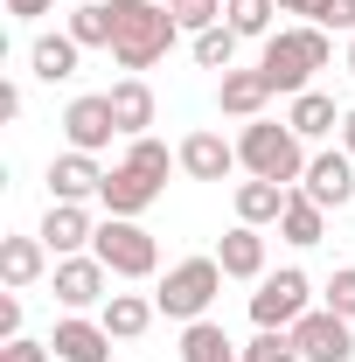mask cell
Wrapping results in <instances>:
<instances>
[{
  "instance_id": "obj_1",
  "label": "cell",
  "mask_w": 355,
  "mask_h": 362,
  "mask_svg": "<svg viewBox=\"0 0 355 362\" xmlns=\"http://www.w3.org/2000/svg\"><path fill=\"white\" fill-rule=\"evenodd\" d=\"M181 21L168 0H112V63L139 77V70H153L168 49H175Z\"/></svg>"
},
{
  "instance_id": "obj_2",
  "label": "cell",
  "mask_w": 355,
  "mask_h": 362,
  "mask_svg": "<svg viewBox=\"0 0 355 362\" xmlns=\"http://www.w3.org/2000/svg\"><path fill=\"white\" fill-rule=\"evenodd\" d=\"M327 56H334L327 28L300 21V28H272V35H265L258 70L272 77V90H279V98H300V90H313V70H327Z\"/></svg>"
},
{
  "instance_id": "obj_3",
  "label": "cell",
  "mask_w": 355,
  "mask_h": 362,
  "mask_svg": "<svg viewBox=\"0 0 355 362\" xmlns=\"http://www.w3.org/2000/svg\"><path fill=\"white\" fill-rule=\"evenodd\" d=\"M237 160H244V175L251 181H293L307 175V139L293 133L286 119H244V133H237Z\"/></svg>"
},
{
  "instance_id": "obj_4",
  "label": "cell",
  "mask_w": 355,
  "mask_h": 362,
  "mask_svg": "<svg viewBox=\"0 0 355 362\" xmlns=\"http://www.w3.org/2000/svg\"><path fill=\"white\" fill-rule=\"evenodd\" d=\"M216 293H223V265H216V251H209V258H181V265H168V279L153 286V307L188 327V320H209Z\"/></svg>"
},
{
  "instance_id": "obj_5",
  "label": "cell",
  "mask_w": 355,
  "mask_h": 362,
  "mask_svg": "<svg viewBox=\"0 0 355 362\" xmlns=\"http://www.w3.org/2000/svg\"><path fill=\"white\" fill-rule=\"evenodd\" d=\"M91 251L105 258L112 279H153L161 272V244H153V230H139V216H105Z\"/></svg>"
},
{
  "instance_id": "obj_6",
  "label": "cell",
  "mask_w": 355,
  "mask_h": 362,
  "mask_svg": "<svg viewBox=\"0 0 355 362\" xmlns=\"http://www.w3.org/2000/svg\"><path fill=\"white\" fill-rule=\"evenodd\" d=\"M313 314V279L300 265H279L258 279V293H251V320L258 327H300Z\"/></svg>"
},
{
  "instance_id": "obj_7",
  "label": "cell",
  "mask_w": 355,
  "mask_h": 362,
  "mask_svg": "<svg viewBox=\"0 0 355 362\" xmlns=\"http://www.w3.org/2000/svg\"><path fill=\"white\" fill-rule=\"evenodd\" d=\"M49 293H56V307H63V314H91V307H105V300H112V272H105V258H98V251L56 258Z\"/></svg>"
},
{
  "instance_id": "obj_8",
  "label": "cell",
  "mask_w": 355,
  "mask_h": 362,
  "mask_svg": "<svg viewBox=\"0 0 355 362\" xmlns=\"http://www.w3.org/2000/svg\"><path fill=\"white\" fill-rule=\"evenodd\" d=\"M293 341H300V362H355V320H342L334 307H313L293 327Z\"/></svg>"
},
{
  "instance_id": "obj_9",
  "label": "cell",
  "mask_w": 355,
  "mask_h": 362,
  "mask_svg": "<svg viewBox=\"0 0 355 362\" xmlns=\"http://www.w3.org/2000/svg\"><path fill=\"white\" fill-rule=\"evenodd\" d=\"M63 139L77 146V153H105L119 133V119H112V98L105 90H84V98H70V112H63Z\"/></svg>"
},
{
  "instance_id": "obj_10",
  "label": "cell",
  "mask_w": 355,
  "mask_h": 362,
  "mask_svg": "<svg viewBox=\"0 0 355 362\" xmlns=\"http://www.w3.org/2000/svg\"><path fill=\"white\" fill-rule=\"evenodd\" d=\"M300 188H307L320 209H349V202H355V153L320 146V153L307 160V175H300Z\"/></svg>"
},
{
  "instance_id": "obj_11",
  "label": "cell",
  "mask_w": 355,
  "mask_h": 362,
  "mask_svg": "<svg viewBox=\"0 0 355 362\" xmlns=\"http://www.w3.org/2000/svg\"><path fill=\"white\" fill-rule=\"evenodd\" d=\"M49 349H56V362H112V327L98 314H63Z\"/></svg>"
},
{
  "instance_id": "obj_12",
  "label": "cell",
  "mask_w": 355,
  "mask_h": 362,
  "mask_svg": "<svg viewBox=\"0 0 355 362\" xmlns=\"http://www.w3.org/2000/svg\"><path fill=\"white\" fill-rule=\"evenodd\" d=\"M98 188H105V168H98V153H77V146H63V153L49 160V202H98Z\"/></svg>"
},
{
  "instance_id": "obj_13",
  "label": "cell",
  "mask_w": 355,
  "mask_h": 362,
  "mask_svg": "<svg viewBox=\"0 0 355 362\" xmlns=\"http://www.w3.org/2000/svg\"><path fill=\"white\" fill-rule=\"evenodd\" d=\"M175 153H181V175H188V181H230V168H244V160H237V139L209 133V126L188 133Z\"/></svg>"
},
{
  "instance_id": "obj_14",
  "label": "cell",
  "mask_w": 355,
  "mask_h": 362,
  "mask_svg": "<svg viewBox=\"0 0 355 362\" xmlns=\"http://www.w3.org/2000/svg\"><path fill=\"white\" fill-rule=\"evenodd\" d=\"M98 202H105V216H146L153 202H161V181H146L139 168H105V188H98Z\"/></svg>"
},
{
  "instance_id": "obj_15",
  "label": "cell",
  "mask_w": 355,
  "mask_h": 362,
  "mask_svg": "<svg viewBox=\"0 0 355 362\" xmlns=\"http://www.w3.org/2000/svg\"><path fill=\"white\" fill-rule=\"evenodd\" d=\"M272 98L279 90H272L265 70H223L216 77V112H230V119H265Z\"/></svg>"
},
{
  "instance_id": "obj_16",
  "label": "cell",
  "mask_w": 355,
  "mask_h": 362,
  "mask_svg": "<svg viewBox=\"0 0 355 362\" xmlns=\"http://www.w3.org/2000/svg\"><path fill=\"white\" fill-rule=\"evenodd\" d=\"M42 237L56 258H77V251H91V237H98V223H91V209L84 202H49V216H42Z\"/></svg>"
},
{
  "instance_id": "obj_17",
  "label": "cell",
  "mask_w": 355,
  "mask_h": 362,
  "mask_svg": "<svg viewBox=\"0 0 355 362\" xmlns=\"http://www.w3.org/2000/svg\"><path fill=\"white\" fill-rule=\"evenodd\" d=\"M49 258H56V251H49L42 237H0V279H7V293H28V286H35V279H49Z\"/></svg>"
},
{
  "instance_id": "obj_18",
  "label": "cell",
  "mask_w": 355,
  "mask_h": 362,
  "mask_svg": "<svg viewBox=\"0 0 355 362\" xmlns=\"http://www.w3.org/2000/svg\"><path fill=\"white\" fill-rule=\"evenodd\" d=\"M216 265H223V279H265V230L258 223H237V230H223L216 237Z\"/></svg>"
},
{
  "instance_id": "obj_19",
  "label": "cell",
  "mask_w": 355,
  "mask_h": 362,
  "mask_svg": "<svg viewBox=\"0 0 355 362\" xmlns=\"http://www.w3.org/2000/svg\"><path fill=\"white\" fill-rule=\"evenodd\" d=\"M105 98H112V119H119V133H126V139H139L146 126H153V112H161L146 77H119V84L105 90Z\"/></svg>"
},
{
  "instance_id": "obj_20",
  "label": "cell",
  "mask_w": 355,
  "mask_h": 362,
  "mask_svg": "<svg viewBox=\"0 0 355 362\" xmlns=\"http://www.w3.org/2000/svg\"><path fill=\"white\" fill-rule=\"evenodd\" d=\"M286 126L313 146V139H334V133H342V112H334V98H327V90H300V98L286 105Z\"/></svg>"
},
{
  "instance_id": "obj_21",
  "label": "cell",
  "mask_w": 355,
  "mask_h": 362,
  "mask_svg": "<svg viewBox=\"0 0 355 362\" xmlns=\"http://www.w3.org/2000/svg\"><path fill=\"white\" fill-rule=\"evenodd\" d=\"M279 237H286V244H300V251H313V244L327 237V209L313 202L307 188H293V195H286V216H279Z\"/></svg>"
},
{
  "instance_id": "obj_22",
  "label": "cell",
  "mask_w": 355,
  "mask_h": 362,
  "mask_svg": "<svg viewBox=\"0 0 355 362\" xmlns=\"http://www.w3.org/2000/svg\"><path fill=\"white\" fill-rule=\"evenodd\" d=\"M153 314H161V307H153L146 293H112V300L98 307V320L112 327V341H139V334L153 327Z\"/></svg>"
},
{
  "instance_id": "obj_23",
  "label": "cell",
  "mask_w": 355,
  "mask_h": 362,
  "mask_svg": "<svg viewBox=\"0 0 355 362\" xmlns=\"http://www.w3.org/2000/svg\"><path fill=\"white\" fill-rule=\"evenodd\" d=\"M77 63H84V49L70 42V35H35V49H28V70H35L42 84H70Z\"/></svg>"
},
{
  "instance_id": "obj_24",
  "label": "cell",
  "mask_w": 355,
  "mask_h": 362,
  "mask_svg": "<svg viewBox=\"0 0 355 362\" xmlns=\"http://www.w3.org/2000/svg\"><path fill=\"white\" fill-rule=\"evenodd\" d=\"M286 195H293V188H286V181H237V223H279V216H286Z\"/></svg>"
},
{
  "instance_id": "obj_25",
  "label": "cell",
  "mask_w": 355,
  "mask_h": 362,
  "mask_svg": "<svg viewBox=\"0 0 355 362\" xmlns=\"http://www.w3.org/2000/svg\"><path fill=\"white\" fill-rule=\"evenodd\" d=\"M181 362H244V349L223 334L216 320H188L181 327Z\"/></svg>"
},
{
  "instance_id": "obj_26",
  "label": "cell",
  "mask_w": 355,
  "mask_h": 362,
  "mask_svg": "<svg viewBox=\"0 0 355 362\" xmlns=\"http://www.w3.org/2000/svg\"><path fill=\"white\" fill-rule=\"evenodd\" d=\"M63 35L77 49H112V0H77L70 21H63Z\"/></svg>"
},
{
  "instance_id": "obj_27",
  "label": "cell",
  "mask_w": 355,
  "mask_h": 362,
  "mask_svg": "<svg viewBox=\"0 0 355 362\" xmlns=\"http://www.w3.org/2000/svg\"><path fill=\"white\" fill-rule=\"evenodd\" d=\"M237 42H244V35H237L230 21H216V28H202V35H195V63L223 77V70H237Z\"/></svg>"
},
{
  "instance_id": "obj_28",
  "label": "cell",
  "mask_w": 355,
  "mask_h": 362,
  "mask_svg": "<svg viewBox=\"0 0 355 362\" xmlns=\"http://www.w3.org/2000/svg\"><path fill=\"white\" fill-rule=\"evenodd\" d=\"M126 168H139L146 181H161V188H168V168H181V153H168L153 133H139V139H126Z\"/></svg>"
},
{
  "instance_id": "obj_29",
  "label": "cell",
  "mask_w": 355,
  "mask_h": 362,
  "mask_svg": "<svg viewBox=\"0 0 355 362\" xmlns=\"http://www.w3.org/2000/svg\"><path fill=\"white\" fill-rule=\"evenodd\" d=\"M272 14H279V0H223V21L237 28V35H272Z\"/></svg>"
},
{
  "instance_id": "obj_30",
  "label": "cell",
  "mask_w": 355,
  "mask_h": 362,
  "mask_svg": "<svg viewBox=\"0 0 355 362\" xmlns=\"http://www.w3.org/2000/svg\"><path fill=\"white\" fill-rule=\"evenodd\" d=\"M244 362H300V341H293V327H258V334L244 341Z\"/></svg>"
},
{
  "instance_id": "obj_31",
  "label": "cell",
  "mask_w": 355,
  "mask_h": 362,
  "mask_svg": "<svg viewBox=\"0 0 355 362\" xmlns=\"http://www.w3.org/2000/svg\"><path fill=\"white\" fill-rule=\"evenodd\" d=\"M320 307H334L342 320H355V265H334L327 293H320Z\"/></svg>"
},
{
  "instance_id": "obj_32",
  "label": "cell",
  "mask_w": 355,
  "mask_h": 362,
  "mask_svg": "<svg viewBox=\"0 0 355 362\" xmlns=\"http://www.w3.org/2000/svg\"><path fill=\"white\" fill-rule=\"evenodd\" d=\"M175 21H181V35H202V28H216V21H223V0H181Z\"/></svg>"
},
{
  "instance_id": "obj_33",
  "label": "cell",
  "mask_w": 355,
  "mask_h": 362,
  "mask_svg": "<svg viewBox=\"0 0 355 362\" xmlns=\"http://www.w3.org/2000/svg\"><path fill=\"white\" fill-rule=\"evenodd\" d=\"M313 28H327V35H355V0H320Z\"/></svg>"
},
{
  "instance_id": "obj_34",
  "label": "cell",
  "mask_w": 355,
  "mask_h": 362,
  "mask_svg": "<svg viewBox=\"0 0 355 362\" xmlns=\"http://www.w3.org/2000/svg\"><path fill=\"white\" fill-rule=\"evenodd\" d=\"M56 349L49 341H28V334H14V341H0V362H49Z\"/></svg>"
},
{
  "instance_id": "obj_35",
  "label": "cell",
  "mask_w": 355,
  "mask_h": 362,
  "mask_svg": "<svg viewBox=\"0 0 355 362\" xmlns=\"http://www.w3.org/2000/svg\"><path fill=\"white\" fill-rule=\"evenodd\" d=\"M14 334H21V300L0 293V341H14Z\"/></svg>"
},
{
  "instance_id": "obj_36",
  "label": "cell",
  "mask_w": 355,
  "mask_h": 362,
  "mask_svg": "<svg viewBox=\"0 0 355 362\" xmlns=\"http://www.w3.org/2000/svg\"><path fill=\"white\" fill-rule=\"evenodd\" d=\"M0 7H7L14 21H42V14H49V7H56V0H0Z\"/></svg>"
},
{
  "instance_id": "obj_37",
  "label": "cell",
  "mask_w": 355,
  "mask_h": 362,
  "mask_svg": "<svg viewBox=\"0 0 355 362\" xmlns=\"http://www.w3.org/2000/svg\"><path fill=\"white\" fill-rule=\"evenodd\" d=\"M21 105H28L21 84H0V119H21Z\"/></svg>"
},
{
  "instance_id": "obj_38",
  "label": "cell",
  "mask_w": 355,
  "mask_h": 362,
  "mask_svg": "<svg viewBox=\"0 0 355 362\" xmlns=\"http://www.w3.org/2000/svg\"><path fill=\"white\" fill-rule=\"evenodd\" d=\"M279 14H300V21H313V14H320V0H279Z\"/></svg>"
},
{
  "instance_id": "obj_39",
  "label": "cell",
  "mask_w": 355,
  "mask_h": 362,
  "mask_svg": "<svg viewBox=\"0 0 355 362\" xmlns=\"http://www.w3.org/2000/svg\"><path fill=\"white\" fill-rule=\"evenodd\" d=\"M334 139H342V153H355V105L342 112V133H334Z\"/></svg>"
},
{
  "instance_id": "obj_40",
  "label": "cell",
  "mask_w": 355,
  "mask_h": 362,
  "mask_svg": "<svg viewBox=\"0 0 355 362\" xmlns=\"http://www.w3.org/2000/svg\"><path fill=\"white\" fill-rule=\"evenodd\" d=\"M349 77H355V35H349Z\"/></svg>"
},
{
  "instance_id": "obj_41",
  "label": "cell",
  "mask_w": 355,
  "mask_h": 362,
  "mask_svg": "<svg viewBox=\"0 0 355 362\" xmlns=\"http://www.w3.org/2000/svg\"><path fill=\"white\" fill-rule=\"evenodd\" d=\"M168 7H181V0H168Z\"/></svg>"
}]
</instances>
